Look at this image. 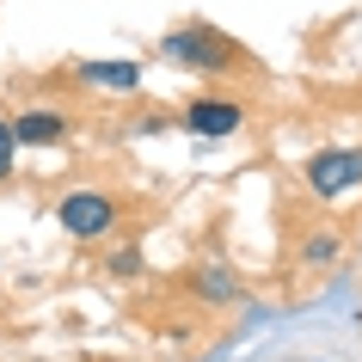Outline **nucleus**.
<instances>
[{
  "mask_svg": "<svg viewBox=\"0 0 362 362\" xmlns=\"http://www.w3.org/2000/svg\"><path fill=\"white\" fill-rule=\"evenodd\" d=\"M160 56H166L172 68H197V74H233V68H252L246 49L228 43L221 31H209V25H178V31H166V37H160Z\"/></svg>",
  "mask_w": 362,
  "mask_h": 362,
  "instance_id": "obj_1",
  "label": "nucleus"
},
{
  "mask_svg": "<svg viewBox=\"0 0 362 362\" xmlns=\"http://www.w3.org/2000/svg\"><path fill=\"white\" fill-rule=\"evenodd\" d=\"M56 221L74 233V240H105V233L123 221V209H117V197L86 191V185H80V191H68V197L56 203Z\"/></svg>",
  "mask_w": 362,
  "mask_h": 362,
  "instance_id": "obj_2",
  "label": "nucleus"
},
{
  "mask_svg": "<svg viewBox=\"0 0 362 362\" xmlns=\"http://www.w3.org/2000/svg\"><path fill=\"white\" fill-rule=\"evenodd\" d=\"M356 185H362V148H320L307 160V191L320 197V203L356 191Z\"/></svg>",
  "mask_w": 362,
  "mask_h": 362,
  "instance_id": "obj_3",
  "label": "nucleus"
},
{
  "mask_svg": "<svg viewBox=\"0 0 362 362\" xmlns=\"http://www.w3.org/2000/svg\"><path fill=\"white\" fill-rule=\"evenodd\" d=\"M185 129L203 135V141L233 135V129H246V105H240V98H221V93H203V98L185 105Z\"/></svg>",
  "mask_w": 362,
  "mask_h": 362,
  "instance_id": "obj_4",
  "label": "nucleus"
},
{
  "mask_svg": "<svg viewBox=\"0 0 362 362\" xmlns=\"http://www.w3.org/2000/svg\"><path fill=\"white\" fill-rule=\"evenodd\" d=\"M86 86H111V93H135L141 86V62H80Z\"/></svg>",
  "mask_w": 362,
  "mask_h": 362,
  "instance_id": "obj_5",
  "label": "nucleus"
},
{
  "mask_svg": "<svg viewBox=\"0 0 362 362\" xmlns=\"http://www.w3.org/2000/svg\"><path fill=\"white\" fill-rule=\"evenodd\" d=\"M62 123L56 111H19L13 117V135H19V148H49V141H62Z\"/></svg>",
  "mask_w": 362,
  "mask_h": 362,
  "instance_id": "obj_6",
  "label": "nucleus"
},
{
  "mask_svg": "<svg viewBox=\"0 0 362 362\" xmlns=\"http://www.w3.org/2000/svg\"><path fill=\"white\" fill-rule=\"evenodd\" d=\"M301 258H307V264H338V258H344V240L332 228H320V233H307V240H301Z\"/></svg>",
  "mask_w": 362,
  "mask_h": 362,
  "instance_id": "obj_7",
  "label": "nucleus"
},
{
  "mask_svg": "<svg viewBox=\"0 0 362 362\" xmlns=\"http://www.w3.org/2000/svg\"><path fill=\"white\" fill-rule=\"evenodd\" d=\"M13 166H19V135H13V123L0 117V185L13 178Z\"/></svg>",
  "mask_w": 362,
  "mask_h": 362,
  "instance_id": "obj_8",
  "label": "nucleus"
},
{
  "mask_svg": "<svg viewBox=\"0 0 362 362\" xmlns=\"http://www.w3.org/2000/svg\"><path fill=\"white\" fill-rule=\"evenodd\" d=\"M111 276H141V246H117L111 252Z\"/></svg>",
  "mask_w": 362,
  "mask_h": 362,
  "instance_id": "obj_9",
  "label": "nucleus"
},
{
  "mask_svg": "<svg viewBox=\"0 0 362 362\" xmlns=\"http://www.w3.org/2000/svg\"><path fill=\"white\" fill-rule=\"evenodd\" d=\"M203 295H215V301H228V295H233V283L221 276V270H209V276H203Z\"/></svg>",
  "mask_w": 362,
  "mask_h": 362,
  "instance_id": "obj_10",
  "label": "nucleus"
}]
</instances>
